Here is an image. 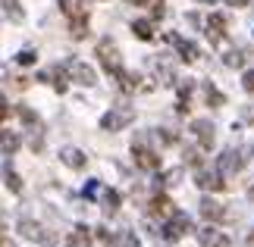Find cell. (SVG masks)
Returning <instances> with one entry per match:
<instances>
[{
  "instance_id": "1",
  "label": "cell",
  "mask_w": 254,
  "mask_h": 247,
  "mask_svg": "<svg viewBox=\"0 0 254 247\" xmlns=\"http://www.w3.org/2000/svg\"><path fill=\"white\" fill-rule=\"evenodd\" d=\"M60 9L69 19L72 38H85L88 35V3L85 0H60Z\"/></svg>"
},
{
  "instance_id": "2",
  "label": "cell",
  "mask_w": 254,
  "mask_h": 247,
  "mask_svg": "<svg viewBox=\"0 0 254 247\" xmlns=\"http://www.w3.org/2000/svg\"><path fill=\"white\" fill-rule=\"evenodd\" d=\"M189 232H191V219H189L185 213H176V216H170V219L160 225V232L154 229V235H157L160 241H167V244H176L179 238H185Z\"/></svg>"
},
{
  "instance_id": "3",
  "label": "cell",
  "mask_w": 254,
  "mask_h": 247,
  "mask_svg": "<svg viewBox=\"0 0 254 247\" xmlns=\"http://www.w3.org/2000/svg\"><path fill=\"white\" fill-rule=\"evenodd\" d=\"M97 60H101V66H104L113 78H120V75L126 72V69H123V56H120V50H116V44L110 41V38L97 41Z\"/></svg>"
},
{
  "instance_id": "4",
  "label": "cell",
  "mask_w": 254,
  "mask_h": 247,
  "mask_svg": "<svg viewBox=\"0 0 254 247\" xmlns=\"http://www.w3.org/2000/svg\"><path fill=\"white\" fill-rule=\"evenodd\" d=\"M132 119H135V110H132V106L129 103H116L113 110H107L101 116V128H104V132H120V128L132 125Z\"/></svg>"
},
{
  "instance_id": "5",
  "label": "cell",
  "mask_w": 254,
  "mask_h": 247,
  "mask_svg": "<svg viewBox=\"0 0 254 247\" xmlns=\"http://www.w3.org/2000/svg\"><path fill=\"white\" fill-rule=\"evenodd\" d=\"M132 160H135V166L138 169H148V172H154L160 166V153L154 150V147H148L144 144V138H138V141L132 144Z\"/></svg>"
},
{
  "instance_id": "6",
  "label": "cell",
  "mask_w": 254,
  "mask_h": 247,
  "mask_svg": "<svg viewBox=\"0 0 254 247\" xmlns=\"http://www.w3.org/2000/svg\"><path fill=\"white\" fill-rule=\"evenodd\" d=\"M242 166H245V153L236 150V147H229V150H223L220 153V160H217V172L226 179V175H236Z\"/></svg>"
},
{
  "instance_id": "7",
  "label": "cell",
  "mask_w": 254,
  "mask_h": 247,
  "mask_svg": "<svg viewBox=\"0 0 254 247\" xmlns=\"http://www.w3.org/2000/svg\"><path fill=\"white\" fill-rule=\"evenodd\" d=\"M66 75H69L75 85H85V88H91L97 82L94 69L88 66V63H82V60H69V63H66Z\"/></svg>"
},
{
  "instance_id": "8",
  "label": "cell",
  "mask_w": 254,
  "mask_h": 247,
  "mask_svg": "<svg viewBox=\"0 0 254 247\" xmlns=\"http://www.w3.org/2000/svg\"><path fill=\"white\" fill-rule=\"evenodd\" d=\"M19 232H22V238L38 241L41 247H54V235H51V232H44L41 225L32 222V219H19Z\"/></svg>"
},
{
  "instance_id": "9",
  "label": "cell",
  "mask_w": 254,
  "mask_h": 247,
  "mask_svg": "<svg viewBox=\"0 0 254 247\" xmlns=\"http://www.w3.org/2000/svg\"><path fill=\"white\" fill-rule=\"evenodd\" d=\"M16 113H19V119L25 122L28 135H32V138H28V144H32V150H41V119H38V116H35L32 110H28V106H19Z\"/></svg>"
},
{
  "instance_id": "10",
  "label": "cell",
  "mask_w": 254,
  "mask_h": 247,
  "mask_svg": "<svg viewBox=\"0 0 254 247\" xmlns=\"http://www.w3.org/2000/svg\"><path fill=\"white\" fill-rule=\"evenodd\" d=\"M204 25H207V28H204L207 41H210L213 47H220V44H223V38H226V19H223V13H210Z\"/></svg>"
},
{
  "instance_id": "11",
  "label": "cell",
  "mask_w": 254,
  "mask_h": 247,
  "mask_svg": "<svg viewBox=\"0 0 254 247\" xmlns=\"http://www.w3.org/2000/svg\"><path fill=\"white\" fill-rule=\"evenodd\" d=\"M148 213L154 216V219H163V222H167L170 216H176L179 210L173 206V200H170L167 194H154V197H151V203H148Z\"/></svg>"
},
{
  "instance_id": "12",
  "label": "cell",
  "mask_w": 254,
  "mask_h": 247,
  "mask_svg": "<svg viewBox=\"0 0 254 247\" xmlns=\"http://www.w3.org/2000/svg\"><path fill=\"white\" fill-rule=\"evenodd\" d=\"M194 185L201 188V191H223L226 188V182H223V175L220 172H213V169H198L194 172Z\"/></svg>"
},
{
  "instance_id": "13",
  "label": "cell",
  "mask_w": 254,
  "mask_h": 247,
  "mask_svg": "<svg viewBox=\"0 0 254 247\" xmlns=\"http://www.w3.org/2000/svg\"><path fill=\"white\" fill-rule=\"evenodd\" d=\"M198 241H201V247H232L229 235H223L220 229H213V225L198 229Z\"/></svg>"
},
{
  "instance_id": "14",
  "label": "cell",
  "mask_w": 254,
  "mask_h": 247,
  "mask_svg": "<svg viewBox=\"0 0 254 247\" xmlns=\"http://www.w3.org/2000/svg\"><path fill=\"white\" fill-rule=\"evenodd\" d=\"M167 41L176 47V50H179V56H182L185 63H194V60H198V53H201V50H198V44L185 41V38H182V35H176V32H170V35H167Z\"/></svg>"
},
{
  "instance_id": "15",
  "label": "cell",
  "mask_w": 254,
  "mask_h": 247,
  "mask_svg": "<svg viewBox=\"0 0 254 247\" xmlns=\"http://www.w3.org/2000/svg\"><path fill=\"white\" fill-rule=\"evenodd\" d=\"M198 210H201V216L207 222H223V219H226V206L217 203L213 197H204V200L198 203Z\"/></svg>"
},
{
  "instance_id": "16",
  "label": "cell",
  "mask_w": 254,
  "mask_h": 247,
  "mask_svg": "<svg viewBox=\"0 0 254 247\" xmlns=\"http://www.w3.org/2000/svg\"><path fill=\"white\" fill-rule=\"evenodd\" d=\"M191 135L201 141V147H204V150H210V147H213V122H207V119H198V122H191Z\"/></svg>"
},
{
  "instance_id": "17",
  "label": "cell",
  "mask_w": 254,
  "mask_h": 247,
  "mask_svg": "<svg viewBox=\"0 0 254 247\" xmlns=\"http://www.w3.org/2000/svg\"><path fill=\"white\" fill-rule=\"evenodd\" d=\"M60 160L69 166V169H85V163H88V156L79 150V147H63L60 150Z\"/></svg>"
},
{
  "instance_id": "18",
  "label": "cell",
  "mask_w": 254,
  "mask_h": 247,
  "mask_svg": "<svg viewBox=\"0 0 254 247\" xmlns=\"http://www.w3.org/2000/svg\"><path fill=\"white\" fill-rule=\"evenodd\" d=\"M66 247H91V229L88 225H75L66 238Z\"/></svg>"
},
{
  "instance_id": "19",
  "label": "cell",
  "mask_w": 254,
  "mask_h": 247,
  "mask_svg": "<svg viewBox=\"0 0 254 247\" xmlns=\"http://www.w3.org/2000/svg\"><path fill=\"white\" fill-rule=\"evenodd\" d=\"M19 144H22V138L16 132H9V128H0V153H16Z\"/></svg>"
},
{
  "instance_id": "20",
  "label": "cell",
  "mask_w": 254,
  "mask_h": 247,
  "mask_svg": "<svg viewBox=\"0 0 254 247\" xmlns=\"http://www.w3.org/2000/svg\"><path fill=\"white\" fill-rule=\"evenodd\" d=\"M201 91H204V100H207V106H223V103H226V97H223L210 82H204V85H201Z\"/></svg>"
},
{
  "instance_id": "21",
  "label": "cell",
  "mask_w": 254,
  "mask_h": 247,
  "mask_svg": "<svg viewBox=\"0 0 254 247\" xmlns=\"http://www.w3.org/2000/svg\"><path fill=\"white\" fill-rule=\"evenodd\" d=\"M132 32H135V38H141V41H151L154 38V22L151 19H138V22H132Z\"/></svg>"
},
{
  "instance_id": "22",
  "label": "cell",
  "mask_w": 254,
  "mask_h": 247,
  "mask_svg": "<svg viewBox=\"0 0 254 247\" xmlns=\"http://www.w3.org/2000/svg\"><path fill=\"white\" fill-rule=\"evenodd\" d=\"M3 182H6V188H9V191H13V194H22V179H19V175H16V169H13V166H3Z\"/></svg>"
},
{
  "instance_id": "23",
  "label": "cell",
  "mask_w": 254,
  "mask_h": 247,
  "mask_svg": "<svg viewBox=\"0 0 254 247\" xmlns=\"http://www.w3.org/2000/svg\"><path fill=\"white\" fill-rule=\"evenodd\" d=\"M0 9L13 19V22H22L25 19V13H22V6H19V0H0Z\"/></svg>"
},
{
  "instance_id": "24",
  "label": "cell",
  "mask_w": 254,
  "mask_h": 247,
  "mask_svg": "<svg viewBox=\"0 0 254 247\" xmlns=\"http://www.w3.org/2000/svg\"><path fill=\"white\" fill-rule=\"evenodd\" d=\"M191 88H194V82H179V113H189V103H191Z\"/></svg>"
},
{
  "instance_id": "25",
  "label": "cell",
  "mask_w": 254,
  "mask_h": 247,
  "mask_svg": "<svg viewBox=\"0 0 254 247\" xmlns=\"http://www.w3.org/2000/svg\"><path fill=\"white\" fill-rule=\"evenodd\" d=\"M126 3H132V6H148L154 19H160L163 16V0H126Z\"/></svg>"
},
{
  "instance_id": "26",
  "label": "cell",
  "mask_w": 254,
  "mask_h": 247,
  "mask_svg": "<svg viewBox=\"0 0 254 247\" xmlns=\"http://www.w3.org/2000/svg\"><path fill=\"white\" fill-rule=\"evenodd\" d=\"M116 210H120V194L113 188H107L104 191V213H116Z\"/></svg>"
},
{
  "instance_id": "27",
  "label": "cell",
  "mask_w": 254,
  "mask_h": 247,
  "mask_svg": "<svg viewBox=\"0 0 254 247\" xmlns=\"http://www.w3.org/2000/svg\"><path fill=\"white\" fill-rule=\"evenodd\" d=\"M223 63H226V66H232V69H239L242 63H245V53H242V50H229L226 56H223Z\"/></svg>"
},
{
  "instance_id": "28",
  "label": "cell",
  "mask_w": 254,
  "mask_h": 247,
  "mask_svg": "<svg viewBox=\"0 0 254 247\" xmlns=\"http://www.w3.org/2000/svg\"><path fill=\"white\" fill-rule=\"evenodd\" d=\"M116 247H138V238L132 232H120L116 235Z\"/></svg>"
},
{
  "instance_id": "29",
  "label": "cell",
  "mask_w": 254,
  "mask_h": 247,
  "mask_svg": "<svg viewBox=\"0 0 254 247\" xmlns=\"http://www.w3.org/2000/svg\"><path fill=\"white\" fill-rule=\"evenodd\" d=\"M35 60H38V53H35V50H19V56H16V63H19V66H32Z\"/></svg>"
},
{
  "instance_id": "30",
  "label": "cell",
  "mask_w": 254,
  "mask_h": 247,
  "mask_svg": "<svg viewBox=\"0 0 254 247\" xmlns=\"http://www.w3.org/2000/svg\"><path fill=\"white\" fill-rule=\"evenodd\" d=\"M242 88H245V91L254 97V69H248V72L242 75Z\"/></svg>"
},
{
  "instance_id": "31",
  "label": "cell",
  "mask_w": 254,
  "mask_h": 247,
  "mask_svg": "<svg viewBox=\"0 0 254 247\" xmlns=\"http://www.w3.org/2000/svg\"><path fill=\"white\" fill-rule=\"evenodd\" d=\"M101 191H104L101 182H88V185H85V197H91V200H94V197L101 194Z\"/></svg>"
},
{
  "instance_id": "32",
  "label": "cell",
  "mask_w": 254,
  "mask_h": 247,
  "mask_svg": "<svg viewBox=\"0 0 254 247\" xmlns=\"http://www.w3.org/2000/svg\"><path fill=\"white\" fill-rule=\"evenodd\" d=\"M6 116H9V106H6V100H3V97H0V122H3Z\"/></svg>"
},
{
  "instance_id": "33",
  "label": "cell",
  "mask_w": 254,
  "mask_h": 247,
  "mask_svg": "<svg viewBox=\"0 0 254 247\" xmlns=\"http://www.w3.org/2000/svg\"><path fill=\"white\" fill-rule=\"evenodd\" d=\"M226 3H232V6H248L251 0H226Z\"/></svg>"
},
{
  "instance_id": "34",
  "label": "cell",
  "mask_w": 254,
  "mask_h": 247,
  "mask_svg": "<svg viewBox=\"0 0 254 247\" xmlns=\"http://www.w3.org/2000/svg\"><path fill=\"white\" fill-rule=\"evenodd\" d=\"M248 200H251V203H254V185H251V188H248Z\"/></svg>"
},
{
  "instance_id": "35",
  "label": "cell",
  "mask_w": 254,
  "mask_h": 247,
  "mask_svg": "<svg viewBox=\"0 0 254 247\" xmlns=\"http://www.w3.org/2000/svg\"><path fill=\"white\" fill-rule=\"evenodd\" d=\"M0 247H13V244H9V241H0Z\"/></svg>"
},
{
  "instance_id": "36",
  "label": "cell",
  "mask_w": 254,
  "mask_h": 247,
  "mask_svg": "<svg viewBox=\"0 0 254 247\" xmlns=\"http://www.w3.org/2000/svg\"><path fill=\"white\" fill-rule=\"evenodd\" d=\"M204 3H217V0H204Z\"/></svg>"
}]
</instances>
